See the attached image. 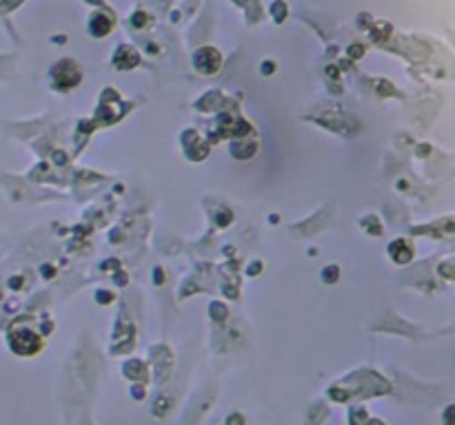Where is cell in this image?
Instances as JSON below:
<instances>
[{
	"label": "cell",
	"mask_w": 455,
	"mask_h": 425,
	"mask_svg": "<svg viewBox=\"0 0 455 425\" xmlns=\"http://www.w3.org/2000/svg\"><path fill=\"white\" fill-rule=\"evenodd\" d=\"M196 66L202 73H215L220 66V53L215 49H200L196 53Z\"/></svg>",
	"instance_id": "7a4b0ae2"
},
{
	"label": "cell",
	"mask_w": 455,
	"mask_h": 425,
	"mask_svg": "<svg viewBox=\"0 0 455 425\" xmlns=\"http://www.w3.org/2000/svg\"><path fill=\"white\" fill-rule=\"evenodd\" d=\"M11 348L18 354H32L40 348V339L32 330H16L11 332Z\"/></svg>",
	"instance_id": "6da1fadb"
},
{
	"label": "cell",
	"mask_w": 455,
	"mask_h": 425,
	"mask_svg": "<svg viewBox=\"0 0 455 425\" xmlns=\"http://www.w3.org/2000/svg\"><path fill=\"white\" fill-rule=\"evenodd\" d=\"M388 252H391V257L397 261V264H406V261L413 257V250H411V246L404 242V239H397V242H393L391 248H388Z\"/></svg>",
	"instance_id": "3957f363"
},
{
	"label": "cell",
	"mask_w": 455,
	"mask_h": 425,
	"mask_svg": "<svg viewBox=\"0 0 455 425\" xmlns=\"http://www.w3.org/2000/svg\"><path fill=\"white\" fill-rule=\"evenodd\" d=\"M442 421H444V425H455V405L446 407L444 414H442Z\"/></svg>",
	"instance_id": "5b68a950"
},
{
	"label": "cell",
	"mask_w": 455,
	"mask_h": 425,
	"mask_svg": "<svg viewBox=\"0 0 455 425\" xmlns=\"http://www.w3.org/2000/svg\"><path fill=\"white\" fill-rule=\"evenodd\" d=\"M440 273L444 274V277H449V279H455V259L446 261V264L440 268Z\"/></svg>",
	"instance_id": "277c9868"
}]
</instances>
